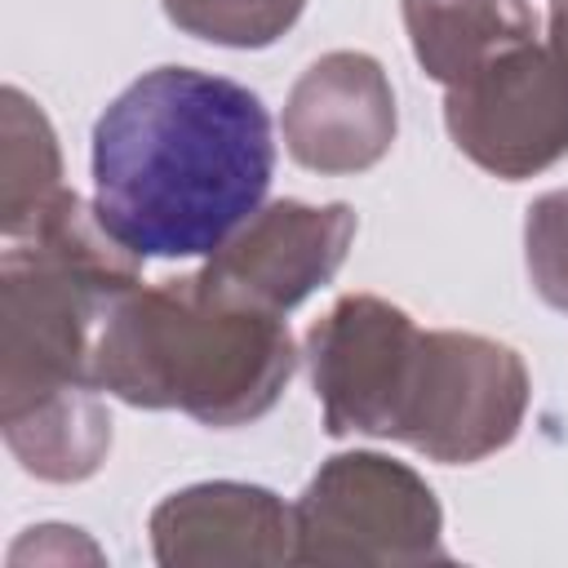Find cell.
<instances>
[{
  "label": "cell",
  "instance_id": "cell-10",
  "mask_svg": "<svg viewBox=\"0 0 568 568\" xmlns=\"http://www.w3.org/2000/svg\"><path fill=\"white\" fill-rule=\"evenodd\" d=\"M413 53L439 84H457L493 53L532 40L524 0H404Z\"/></svg>",
  "mask_w": 568,
  "mask_h": 568
},
{
  "label": "cell",
  "instance_id": "cell-11",
  "mask_svg": "<svg viewBox=\"0 0 568 568\" xmlns=\"http://www.w3.org/2000/svg\"><path fill=\"white\" fill-rule=\"evenodd\" d=\"M4 439L31 475L84 479L89 470H98L111 444V422L93 399V386H80L40 399L27 413L4 417Z\"/></svg>",
  "mask_w": 568,
  "mask_h": 568
},
{
  "label": "cell",
  "instance_id": "cell-4",
  "mask_svg": "<svg viewBox=\"0 0 568 568\" xmlns=\"http://www.w3.org/2000/svg\"><path fill=\"white\" fill-rule=\"evenodd\" d=\"M453 142L497 178H528L568 151V71L555 49L519 40L448 84Z\"/></svg>",
  "mask_w": 568,
  "mask_h": 568
},
{
  "label": "cell",
  "instance_id": "cell-8",
  "mask_svg": "<svg viewBox=\"0 0 568 568\" xmlns=\"http://www.w3.org/2000/svg\"><path fill=\"white\" fill-rule=\"evenodd\" d=\"M351 235L355 217L346 204H275L257 213L226 248H217L204 271L231 293L284 315L342 266Z\"/></svg>",
  "mask_w": 568,
  "mask_h": 568
},
{
  "label": "cell",
  "instance_id": "cell-2",
  "mask_svg": "<svg viewBox=\"0 0 568 568\" xmlns=\"http://www.w3.org/2000/svg\"><path fill=\"white\" fill-rule=\"evenodd\" d=\"M293 373L280 311H266L209 271L133 288L98 333L93 377L129 404L182 408L209 426L253 422Z\"/></svg>",
  "mask_w": 568,
  "mask_h": 568
},
{
  "label": "cell",
  "instance_id": "cell-12",
  "mask_svg": "<svg viewBox=\"0 0 568 568\" xmlns=\"http://www.w3.org/2000/svg\"><path fill=\"white\" fill-rule=\"evenodd\" d=\"M0 209H4V240L31 231L62 195L58 182V146L36 111L18 89H4V164H0Z\"/></svg>",
  "mask_w": 568,
  "mask_h": 568
},
{
  "label": "cell",
  "instance_id": "cell-15",
  "mask_svg": "<svg viewBox=\"0 0 568 568\" xmlns=\"http://www.w3.org/2000/svg\"><path fill=\"white\" fill-rule=\"evenodd\" d=\"M550 49L568 71V0H550Z\"/></svg>",
  "mask_w": 568,
  "mask_h": 568
},
{
  "label": "cell",
  "instance_id": "cell-1",
  "mask_svg": "<svg viewBox=\"0 0 568 568\" xmlns=\"http://www.w3.org/2000/svg\"><path fill=\"white\" fill-rule=\"evenodd\" d=\"M271 169L257 93L213 71L160 67L93 129V213L133 257H213L262 213Z\"/></svg>",
  "mask_w": 568,
  "mask_h": 568
},
{
  "label": "cell",
  "instance_id": "cell-6",
  "mask_svg": "<svg viewBox=\"0 0 568 568\" xmlns=\"http://www.w3.org/2000/svg\"><path fill=\"white\" fill-rule=\"evenodd\" d=\"M417 351L422 333L404 311L377 297H342L311 328V373L328 430L395 435Z\"/></svg>",
  "mask_w": 568,
  "mask_h": 568
},
{
  "label": "cell",
  "instance_id": "cell-14",
  "mask_svg": "<svg viewBox=\"0 0 568 568\" xmlns=\"http://www.w3.org/2000/svg\"><path fill=\"white\" fill-rule=\"evenodd\" d=\"M528 271L537 293L568 311V191H550L528 209Z\"/></svg>",
  "mask_w": 568,
  "mask_h": 568
},
{
  "label": "cell",
  "instance_id": "cell-5",
  "mask_svg": "<svg viewBox=\"0 0 568 568\" xmlns=\"http://www.w3.org/2000/svg\"><path fill=\"white\" fill-rule=\"evenodd\" d=\"M297 559H430L439 510L430 488L373 453L333 457L293 510Z\"/></svg>",
  "mask_w": 568,
  "mask_h": 568
},
{
  "label": "cell",
  "instance_id": "cell-7",
  "mask_svg": "<svg viewBox=\"0 0 568 568\" xmlns=\"http://www.w3.org/2000/svg\"><path fill=\"white\" fill-rule=\"evenodd\" d=\"M288 151L320 173L368 169L395 138V98L382 67L364 53L320 58L284 111Z\"/></svg>",
  "mask_w": 568,
  "mask_h": 568
},
{
  "label": "cell",
  "instance_id": "cell-3",
  "mask_svg": "<svg viewBox=\"0 0 568 568\" xmlns=\"http://www.w3.org/2000/svg\"><path fill=\"white\" fill-rule=\"evenodd\" d=\"M524 399L528 377L515 351L470 333H422L395 439L435 462H475L515 435Z\"/></svg>",
  "mask_w": 568,
  "mask_h": 568
},
{
  "label": "cell",
  "instance_id": "cell-13",
  "mask_svg": "<svg viewBox=\"0 0 568 568\" xmlns=\"http://www.w3.org/2000/svg\"><path fill=\"white\" fill-rule=\"evenodd\" d=\"M169 18L217 44H271L297 13L302 0H164Z\"/></svg>",
  "mask_w": 568,
  "mask_h": 568
},
{
  "label": "cell",
  "instance_id": "cell-9",
  "mask_svg": "<svg viewBox=\"0 0 568 568\" xmlns=\"http://www.w3.org/2000/svg\"><path fill=\"white\" fill-rule=\"evenodd\" d=\"M151 528H155V555L164 564L200 559L213 532L217 541L209 559H280L284 555L280 532H293L284 506L271 493L244 484L186 488L155 510Z\"/></svg>",
  "mask_w": 568,
  "mask_h": 568
}]
</instances>
